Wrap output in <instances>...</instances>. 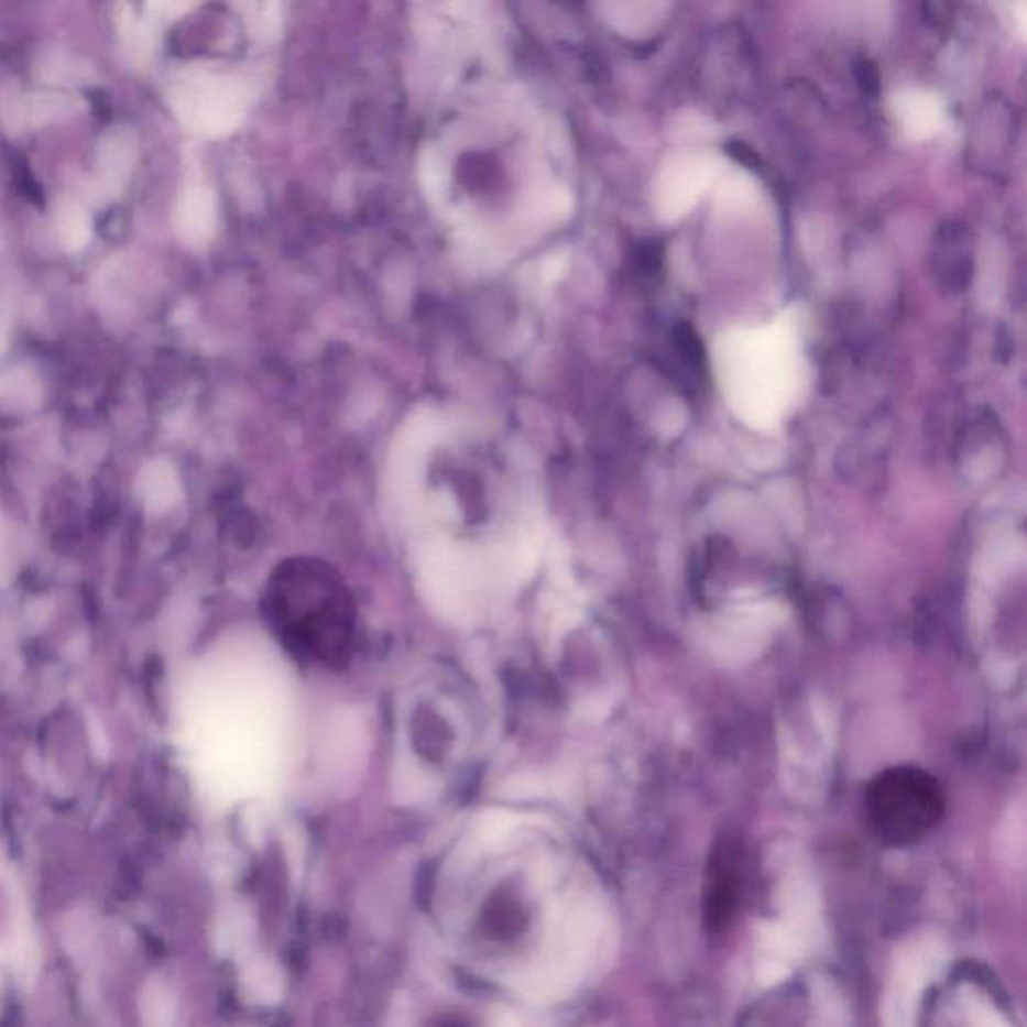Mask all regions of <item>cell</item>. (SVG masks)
<instances>
[{"mask_svg": "<svg viewBox=\"0 0 1027 1027\" xmlns=\"http://www.w3.org/2000/svg\"><path fill=\"white\" fill-rule=\"evenodd\" d=\"M434 1027H468V1026H463L460 1019H440V1021H438V1026H434Z\"/></svg>", "mask_w": 1027, "mask_h": 1027, "instance_id": "9c48e42d", "label": "cell"}, {"mask_svg": "<svg viewBox=\"0 0 1027 1027\" xmlns=\"http://www.w3.org/2000/svg\"><path fill=\"white\" fill-rule=\"evenodd\" d=\"M933 272L941 289L963 294L973 277V251L968 227L946 223L937 231L933 249Z\"/></svg>", "mask_w": 1027, "mask_h": 1027, "instance_id": "3957f363", "label": "cell"}, {"mask_svg": "<svg viewBox=\"0 0 1027 1027\" xmlns=\"http://www.w3.org/2000/svg\"><path fill=\"white\" fill-rule=\"evenodd\" d=\"M143 1021L148 1027H170L173 1016L171 994L163 983H149L141 999Z\"/></svg>", "mask_w": 1027, "mask_h": 1027, "instance_id": "52a82bcc", "label": "cell"}, {"mask_svg": "<svg viewBox=\"0 0 1027 1027\" xmlns=\"http://www.w3.org/2000/svg\"><path fill=\"white\" fill-rule=\"evenodd\" d=\"M673 350L677 353L678 362L682 363L689 372L702 373L707 368V351L700 341L695 328L680 321L673 328Z\"/></svg>", "mask_w": 1027, "mask_h": 1027, "instance_id": "8992f818", "label": "cell"}, {"mask_svg": "<svg viewBox=\"0 0 1027 1027\" xmlns=\"http://www.w3.org/2000/svg\"><path fill=\"white\" fill-rule=\"evenodd\" d=\"M855 73H857L861 89L871 97H877V92H879V70H877V67L871 61H861L857 68H855Z\"/></svg>", "mask_w": 1027, "mask_h": 1027, "instance_id": "ba28073f", "label": "cell"}, {"mask_svg": "<svg viewBox=\"0 0 1027 1027\" xmlns=\"http://www.w3.org/2000/svg\"><path fill=\"white\" fill-rule=\"evenodd\" d=\"M58 239L67 251H80L91 241V217L79 204L61 207L57 219Z\"/></svg>", "mask_w": 1027, "mask_h": 1027, "instance_id": "5b68a950", "label": "cell"}, {"mask_svg": "<svg viewBox=\"0 0 1027 1027\" xmlns=\"http://www.w3.org/2000/svg\"><path fill=\"white\" fill-rule=\"evenodd\" d=\"M99 161L105 183L109 187H119L135 161V143L124 133H111L102 141Z\"/></svg>", "mask_w": 1027, "mask_h": 1027, "instance_id": "277c9868", "label": "cell"}, {"mask_svg": "<svg viewBox=\"0 0 1027 1027\" xmlns=\"http://www.w3.org/2000/svg\"><path fill=\"white\" fill-rule=\"evenodd\" d=\"M745 892V853L734 839H723L712 849L704 875L702 915L711 933L726 931L741 909Z\"/></svg>", "mask_w": 1027, "mask_h": 1027, "instance_id": "7a4b0ae2", "label": "cell"}, {"mask_svg": "<svg viewBox=\"0 0 1027 1027\" xmlns=\"http://www.w3.org/2000/svg\"><path fill=\"white\" fill-rule=\"evenodd\" d=\"M943 815V787L924 768H887L871 780L865 793L871 833L885 845H914L941 823Z\"/></svg>", "mask_w": 1027, "mask_h": 1027, "instance_id": "6da1fadb", "label": "cell"}]
</instances>
